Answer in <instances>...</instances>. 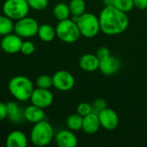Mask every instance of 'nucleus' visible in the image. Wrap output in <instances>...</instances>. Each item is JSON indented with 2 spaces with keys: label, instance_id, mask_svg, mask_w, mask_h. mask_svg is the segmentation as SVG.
I'll return each instance as SVG.
<instances>
[{
  "label": "nucleus",
  "instance_id": "1",
  "mask_svg": "<svg viewBox=\"0 0 147 147\" xmlns=\"http://www.w3.org/2000/svg\"><path fill=\"white\" fill-rule=\"evenodd\" d=\"M98 18L101 31L108 35L120 34L125 32L129 25V18L127 13L113 5L105 6Z\"/></svg>",
  "mask_w": 147,
  "mask_h": 147
},
{
  "label": "nucleus",
  "instance_id": "2",
  "mask_svg": "<svg viewBox=\"0 0 147 147\" xmlns=\"http://www.w3.org/2000/svg\"><path fill=\"white\" fill-rule=\"evenodd\" d=\"M8 90L10 95L20 102H26L30 99V96L34 90L33 82L25 76L13 77L8 84Z\"/></svg>",
  "mask_w": 147,
  "mask_h": 147
},
{
  "label": "nucleus",
  "instance_id": "3",
  "mask_svg": "<svg viewBox=\"0 0 147 147\" xmlns=\"http://www.w3.org/2000/svg\"><path fill=\"white\" fill-rule=\"evenodd\" d=\"M54 137L52 125L46 120L39 121L34 125L30 132V140L36 146H46L49 145Z\"/></svg>",
  "mask_w": 147,
  "mask_h": 147
},
{
  "label": "nucleus",
  "instance_id": "4",
  "mask_svg": "<svg viewBox=\"0 0 147 147\" xmlns=\"http://www.w3.org/2000/svg\"><path fill=\"white\" fill-rule=\"evenodd\" d=\"M72 20L77 23L81 35L85 38H93L101 31L99 18L92 13L84 12L79 16H73Z\"/></svg>",
  "mask_w": 147,
  "mask_h": 147
},
{
  "label": "nucleus",
  "instance_id": "5",
  "mask_svg": "<svg viewBox=\"0 0 147 147\" xmlns=\"http://www.w3.org/2000/svg\"><path fill=\"white\" fill-rule=\"evenodd\" d=\"M56 36L65 43L76 42L81 36L79 28L72 19H65L59 21L55 28Z\"/></svg>",
  "mask_w": 147,
  "mask_h": 147
},
{
  "label": "nucleus",
  "instance_id": "6",
  "mask_svg": "<svg viewBox=\"0 0 147 147\" xmlns=\"http://www.w3.org/2000/svg\"><path fill=\"white\" fill-rule=\"evenodd\" d=\"M29 9L27 0H6L3 4V15L15 21L27 16Z\"/></svg>",
  "mask_w": 147,
  "mask_h": 147
},
{
  "label": "nucleus",
  "instance_id": "7",
  "mask_svg": "<svg viewBox=\"0 0 147 147\" xmlns=\"http://www.w3.org/2000/svg\"><path fill=\"white\" fill-rule=\"evenodd\" d=\"M39 27L35 19L27 16L16 21L14 24V32L22 38H31L37 34Z\"/></svg>",
  "mask_w": 147,
  "mask_h": 147
},
{
  "label": "nucleus",
  "instance_id": "8",
  "mask_svg": "<svg viewBox=\"0 0 147 147\" xmlns=\"http://www.w3.org/2000/svg\"><path fill=\"white\" fill-rule=\"evenodd\" d=\"M53 86L60 91H68L75 85V78L73 75L65 70L56 71L53 75Z\"/></svg>",
  "mask_w": 147,
  "mask_h": 147
},
{
  "label": "nucleus",
  "instance_id": "9",
  "mask_svg": "<svg viewBox=\"0 0 147 147\" xmlns=\"http://www.w3.org/2000/svg\"><path fill=\"white\" fill-rule=\"evenodd\" d=\"M53 95L49 89H41L37 87L34 90L29 100L31 101L32 104L44 109L53 104Z\"/></svg>",
  "mask_w": 147,
  "mask_h": 147
},
{
  "label": "nucleus",
  "instance_id": "10",
  "mask_svg": "<svg viewBox=\"0 0 147 147\" xmlns=\"http://www.w3.org/2000/svg\"><path fill=\"white\" fill-rule=\"evenodd\" d=\"M22 38L17 35L16 33L9 34L3 36L0 41V47L2 50L9 54H15L21 51Z\"/></svg>",
  "mask_w": 147,
  "mask_h": 147
},
{
  "label": "nucleus",
  "instance_id": "11",
  "mask_svg": "<svg viewBox=\"0 0 147 147\" xmlns=\"http://www.w3.org/2000/svg\"><path fill=\"white\" fill-rule=\"evenodd\" d=\"M101 127L108 131L115 130L119 125V116L112 109L106 108L98 114Z\"/></svg>",
  "mask_w": 147,
  "mask_h": 147
},
{
  "label": "nucleus",
  "instance_id": "12",
  "mask_svg": "<svg viewBox=\"0 0 147 147\" xmlns=\"http://www.w3.org/2000/svg\"><path fill=\"white\" fill-rule=\"evenodd\" d=\"M121 66V60L115 56H109L108 58L100 60L99 69L101 72L107 76H111L115 74Z\"/></svg>",
  "mask_w": 147,
  "mask_h": 147
},
{
  "label": "nucleus",
  "instance_id": "13",
  "mask_svg": "<svg viewBox=\"0 0 147 147\" xmlns=\"http://www.w3.org/2000/svg\"><path fill=\"white\" fill-rule=\"evenodd\" d=\"M55 141L59 147H76L78 138L71 130H61L55 136Z\"/></svg>",
  "mask_w": 147,
  "mask_h": 147
},
{
  "label": "nucleus",
  "instance_id": "14",
  "mask_svg": "<svg viewBox=\"0 0 147 147\" xmlns=\"http://www.w3.org/2000/svg\"><path fill=\"white\" fill-rule=\"evenodd\" d=\"M101 127L98 115L91 112L88 115L83 118V126L82 130L87 134H96Z\"/></svg>",
  "mask_w": 147,
  "mask_h": 147
},
{
  "label": "nucleus",
  "instance_id": "15",
  "mask_svg": "<svg viewBox=\"0 0 147 147\" xmlns=\"http://www.w3.org/2000/svg\"><path fill=\"white\" fill-rule=\"evenodd\" d=\"M24 119L33 124H35L39 121L45 120V113L44 109L35 106L34 104L28 105L27 108L23 109Z\"/></svg>",
  "mask_w": 147,
  "mask_h": 147
},
{
  "label": "nucleus",
  "instance_id": "16",
  "mask_svg": "<svg viewBox=\"0 0 147 147\" xmlns=\"http://www.w3.org/2000/svg\"><path fill=\"white\" fill-rule=\"evenodd\" d=\"M100 65V59L97 58L96 54L92 53H86L84 54L79 59V66L82 70L93 72L99 69Z\"/></svg>",
  "mask_w": 147,
  "mask_h": 147
},
{
  "label": "nucleus",
  "instance_id": "17",
  "mask_svg": "<svg viewBox=\"0 0 147 147\" xmlns=\"http://www.w3.org/2000/svg\"><path fill=\"white\" fill-rule=\"evenodd\" d=\"M6 146L8 147H26L28 146V138L23 132L14 130L6 138Z\"/></svg>",
  "mask_w": 147,
  "mask_h": 147
},
{
  "label": "nucleus",
  "instance_id": "18",
  "mask_svg": "<svg viewBox=\"0 0 147 147\" xmlns=\"http://www.w3.org/2000/svg\"><path fill=\"white\" fill-rule=\"evenodd\" d=\"M7 106V113L8 115L7 117L9 119L11 122L14 123H20L22 122L24 119V115H23V110H22L18 104L16 102L10 101L6 103Z\"/></svg>",
  "mask_w": 147,
  "mask_h": 147
},
{
  "label": "nucleus",
  "instance_id": "19",
  "mask_svg": "<svg viewBox=\"0 0 147 147\" xmlns=\"http://www.w3.org/2000/svg\"><path fill=\"white\" fill-rule=\"evenodd\" d=\"M37 35L44 42H50L52 41L55 36H56V31L55 28H53L49 24H42L40 25Z\"/></svg>",
  "mask_w": 147,
  "mask_h": 147
},
{
  "label": "nucleus",
  "instance_id": "20",
  "mask_svg": "<svg viewBox=\"0 0 147 147\" xmlns=\"http://www.w3.org/2000/svg\"><path fill=\"white\" fill-rule=\"evenodd\" d=\"M53 15L55 18L59 21L65 20L70 18L71 11L69 5L65 3H59L53 8Z\"/></svg>",
  "mask_w": 147,
  "mask_h": 147
},
{
  "label": "nucleus",
  "instance_id": "21",
  "mask_svg": "<svg viewBox=\"0 0 147 147\" xmlns=\"http://www.w3.org/2000/svg\"><path fill=\"white\" fill-rule=\"evenodd\" d=\"M13 20L5 15H0V35L4 36L14 31Z\"/></svg>",
  "mask_w": 147,
  "mask_h": 147
},
{
  "label": "nucleus",
  "instance_id": "22",
  "mask_svg": "<svg viewBox=\"0 0 147 147\" xmlns=\"http://www.w3.org/2000/svg\"><path fill=\"white\" fill-rule=\"evenodd\" d=\"M83 118L84 117L78 115V113L69 115L68 118L66 119V126L68 129L71 131L81 130L83 126Z\"/></svg>",
  "mask_w": 147,
  "mask_h": 147
},
{
  "label": "nucleus",
  "instance_id": "23",
  "mask_svg": "<svg viewBox=\"0 0 147 147\" xmlns=\"http://www.w3.org/2000/svg\"><path fill=\"white\" fill-rule=\"evenodd\" d=\"M71 15L73 16H79L85 12L86 4L84 0H71L69 3Z\"/></svg>",
  "mask_w": 147,
  "mask_h": 147
},
{
  "label": "nucleus",
  "instance_id": "24",
  "mask_svg": "<svg viewBox=\"0 0 147 147\" xmlns=\"http://www.w3.org/2000/svg\"><path fill=\"white\" fill-rule=\"evenodd\" d=\"M113 6L125 13H127L134 9V0H114Z\"/></svg>",
  "mask_w": 147,
  "mask_h": 147
},
{
  "label": "nucleus",
  "instance_id": "25",
  "mask_svg": "<svg viewBox=\"0 0 147 147\" xmlns=\"http://www.w3.org/2000/svg\"><path fill=\"white\" fill-rule=\"evenodd\" d=\"M36 85L41 89H50L53 86V78L47 74L40 75L36 78Z\"/></svg>",
  "mask_w": 147,
  "mask_h": 147
},
{
  "label": "nucleus",
  "instance_id": "26",
  "mask_svg": "<svg viewBox=\"0 0 147 147\" xmlns=\"http://www.w3.org/2000/svg\"><path fill=\"white\" fill-rule=\"evenodd\" d=\"M29 7L34 10H43L47 7L48 0H27Z\"/></svg>",
  "mask_w": 147,
  "mask_h": 147
},
{
  "label": "nucleus",
  "instance_id": "27",
  "mask_svg": "<svg viewBox=\"0 0 147 147\" xmlns=\"http://www.w3.org/2000/svg\"><path fill=\"white\" fill-rule=\"evenodd\" d=\"M92 107V112L96 114H99L101 111L107 108V102L102 98H96L91 104Z\"/></svg>",
  "mask_w": 147,
  "mask_h": 147
},
{
  "label": "nucleus",
  "instance_id": "28",
  "mask_svg": "<svg viewBox=\"0 0 147 147\" xmlns=\"http://www.w3.org/2000/svg\"><path fill=\"white\" fill-rule=\"evenodd\" d=\"M35 51V46L34 44L30 40H24L22 41V47H21V53L24 55H31Z\"/></svg>",
  "mask_w": 147,
  "mask_h": 147
},
{
  "label": "nucleus",
  "instance_id": "29",
  "mask_svg": "<svg viewBox=\"0 0 147 147\" xmlns=\"http://www.w3.org/2000/svg\"><path fill=\"white\" fill-rule=\"evenodd\" d=\"M91 112H92L91 104H90L88 102H81L80 104H78V106L77 108V113L83 117L88 115Z\"/></svg>",
  "mask_w": 147,
  "mask_h": 147
},
{
  "label": "nucleus",
  "instance_id": "30",
  "mask_svg": "<svg viewBox=\"0 0 147 147\" xmlns=\"http://www.w3.org/2000/svg\"><path fill=\"white\" fill-rule=\"evenodd\" d=\"M96 55L97 56V58L100 60H102V59H104L108 58L111 54H110V51H109V49L108 47H99L96 50Z\"/></svg>",
  "mask_w": 147,
  "mask_h": 147
},
{
  "label": "nucleus",
  "instance_id": "31",
  "mask_svg": "<svg viewBox=\"0 0 147 147\" xmlns=\"http://www.w3.org/2000/svg\"><path fill=\"white\" fill-rule=\"evenodd\" d=\"M8 115L7 113V106L6 103L0 102V121H3Z\"/></svg>",
  "mask_w": 147,
  "mask_h": 147
},
{
  "label": "nucleus",
  "instance_id": "32",
  "mask_svg": "<svg viewBox=\"0 0 147 147\" xmlns=\"http://www.w3.org/2000/svg\"><path fill=\"white\" fill-rule=\"evenodd\" d=\"M134 7L139 9H147V0H134Z\"/></svg>",
  "mask_w": 147,
  "mask_h": 147
},
{
  "label": "nucleus",
  "instance_id": "33",
  "mask_svg": "<svg viewBox=\"0 0 147 147\" xmlns=\"http://www.w3.org/2000/svg\"><path fill=\"white\" fill-rule=\"evenodd\" d=\"M113 3H114V0H103V3H104L105 6L113 5Z\"/></svg>",
  "mask_w": 147,
  "mask_h": 147
},
{
  "label": "nucleus",
  "instance_id": "34",
  "mask_svg": "<svg viewBox=\"0 0 147 147\" xmlns=\"http://www.w3.org/2000/svg\"><path fill=\"white\" fill-rule=\"evenodd\" d=\"M60 1H65V0H60Z\"/></svg>",
  "mask_w": 147,
  "mask_h": 147
}]
</instances>
